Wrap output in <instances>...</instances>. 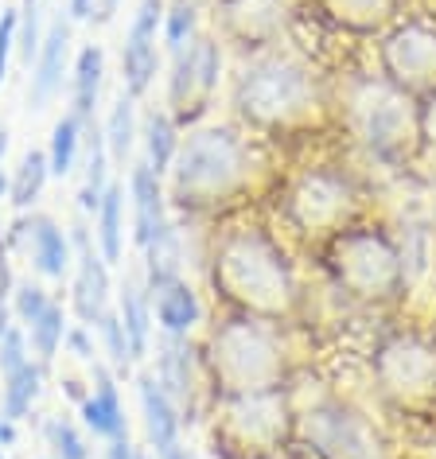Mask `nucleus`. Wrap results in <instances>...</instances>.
I'll use <instances>...</instances> for the list:
<instances>
[{
    "label": "nucleus",
    "instance_id": "nucleus-13",
    "mask_svg": "<svg viewBox=\"0 0 436 459\" xmlns=\"http://www.w3.org/2000/svg\"><path fill=\"white\" fill-rule=\"evenodd\" d=\"M296 20L292 0H214V36L242 59L281 48Z\"/></svg>",
    "mask_w": 436,
    "mask_h": 459
},
{
    "label": "nucleus",
    "instance_id": "nucleus-46",
    "mask_svg": "<svg viewBox=\"0 0 436 459\" xmlns=\"http://www.w3.org/2000/svg\"><path fill=\"white\" fill-rule=\"evenodd\" d=\"M16 440H20V432H16V420H8L4 412H0V447H16Z\"/></svg>",
    "mask_w": 436,
    "mask_h": 459
},
{
    "label": "nucleus",
    "instance_id": "nucleus-6",
    "mask_svg": "<svg viewBox=\"0 0 436 459\" xmlns=\"http://www.w3.org/2000/svg\"><path fill=\"white\" fill-rule=\"evenodd\" d=\"M343 129L354 136L371 160L386 168H405L421 156V121L417 98L389 86L382 74H354L336 98Z\"/></svg>",
    "mask_w": 436,
    "mask_h": 459
},
{
    "label": "nucleus",
    "instance_id": "nucleus-28",
    "mask_svg": "<svg viewBox=\"0 0 436 459\" xmlns=\"http://www.w3.org/2000/svg\"><path fill=\"white\" fill-rule=\"evenodd\" d=\"M179 125L171 121V113L164 106H153L141 117V144H144V164L156 171L160 179H168L171 164H176V152H179Z\"/></svg>",
    "mask_w": 436,
    "mask_h": 459
},
{
    "label": "nucleus",
    "instance_id": "nucleus-54",
    "mask_svg": "<svg viewBox=\"0 0 436 459\" xmlns=\"http://www.w3.org/2000/svg\"><path fill=\"white\" fill-rule=\"evenodd\" d=\"M136 459H148V455H136Z\"/></svg>",
    "mask_w": 436,
    "mask_h": 459
},
{
    "label": "nucleus",
    "instance_id": "nucleus-48",
    "mask_svg": "<svg viewBox=\"0 0 436 459\" xmlns=\"http://www.w3.org/2000/svg\"><path fill=\"white\" fill-rule=\"evenodd\" d=\"M156 459H195L191 452H187V447H183V440L176 444V447H168V452H160Z\"/></svg>",
    "mask_w": 436,
    "mask_h": 459
},
{
    "label": "nucleus",
    "instance_id": "nucleus-51",
    "mask_svg": "<svg viewBox=\"0 0 436 459\" xmlns=\"http://www.w3.org/2000/svg\"><path fill=\"white\" fill-rule=\"evenodd\" d=\"M0 199H8V176L0 171Z\"/></svg>",
    "mask_w": 436,
    "mask_h": 459
},
{
    "label": "nucleus",
    "instance_id": "nucleus-40",
    "mask_svg": "<svg viewBox=\"0 0 436 459\" xmlns=\"http://www.w3.org/2000/svg\"><path fill=\"white\" fill-rule=\"evenodd\" d=\"M63 351H71L74 359H83L86 366L101 359V351H98V342H94V327H83V324H71V327H66Z\"/></svg>",
    "mask_w": 436,
    "mask_h": 459
},
{
    "label": "nucleus",
    "instance_id": "nucleus-25",
    "mask_svg": "<svg viewBox=\"0 0 436 459\" xmlns=\"http://www.w3.org/2000/svg\"><path fill=\"white\" fill-rule=\"evenodd\" d=\"M101 86H106V51H101L98 43H86V48L74 55V66H71V106H66L83 125L101 121L98 117Z\"/></svg>",
    "mask_w": 436,
    "mask_h": 459
},
{
    "label": "nucleus",
    "instance_id": "nucleus-14",
    "mask_svg": "<svg viewBox=\"0 0 436 459\" xmlns=\"http://www.w3.org/2000/svg\"><path fill=\"white\" fill-rule=\"evenodd\" d=\"M71 246H74V265H71V312L83 327H98V319L109 312L113 304V277L109 261L101 257L94 242V222H86V214H78L71 226Z\"/></svg>",
    "mask_w": 436,
    "mask_h": 459
},
{
    "label": "nucleus",
    "instance_id": "nucleus-29",
    "mask_svg": "<svg viewBox=\"0 0 436 459\" xmlns=\"http://www.w3.org/2000/svg\"><path fill=\"white\" fill-rule=\"evenodd\" d=\"M101 136H106V148H109V160L118 168H129L133 164V148L141 141V113H136V98H129L121 90L113 98V106L101 121Z\"/></svg>",
    "mask_w": 436,
    "mask_h": 459
},
{
    "label": "nucleus",
    "instance_id": "nucleus-47",
    "mask_svg": "<svg viewBox=\"0 0 436 459\" xmlns=\"http://www.w3.org/2000/svg\"><path fill=\"white\" fill-rule=\"evenodd\" d=\"M90 4H94V0H66V16H71L74 24H86V20H90Z\"/></svg>",
    "mask_w": 436,
    "mask_h": 459
},
{
    "label": "nucleus",
    "instance_id": "nucleus-19",
    "mask_svg": "<svg viewBox=\"0 0 436 459\" xmlns=\"http://www.w3.org/2000/svg\"><path fill=\"white\" fill-rule=\"evenodd\" d=\"M125 191H129V230H133V246L148 249L153 242L168 234L171 226V206H168V191L164 179L156 176L144 160H133L129 176H125Z\"/></svg>",
    "mask_w": 436,
    "mask_h": 459
},
{
    "label": "nucleus",
    "instance_id": "nucleus-24",
    "mask_svg": "<svg viewBox=\"0 0 436 459\" xmlns=\"http://www.w3.org/2000/svg\"><path fill=\"white\" fill-rule=\"evenodd\" d=\"M148 296H153L156 324H160V331H168V335H191V331L203 324L199 292L191 289L187 277H171L164 284H156V289H148Z\"/></svg>",
    "mask_w": 436,
    "mask_h": 459
},
{
    "label": "nucleus",
    "instance_id": "nucleus-5",
    "mask_svg": "<svg viewBox=\"0 0 436 459\" xmlns=\"http://www.w3.org/2000/svg\"><path fill=\"white\" fill-rule=\"evenodd\" d=\"M331 289L354 307L386 312L397 307L409 292V261L401 249V238L386 222H362L347 226L327 246L316 249Z\"/></svg>",
    "mask_w": 436,
    "mask_h": 459
},
{
    "label": "nucleus",
    "instance_id": "nucleus-1",
    "mask_svg": "<svg viewBox=\"0 0 436 459\" xmlns=\"http://www.w3.org/2000/svg\"><path fill=\"white\" fill-rule=\"evenodd\" d=\"M206 281L222 312L292 327L304 316V284L289 246L266 222H231L214 234Z\"/></svg>",
    "mask_w": 436,
    "mask_h": 459
},
{
    "label": "nucleus",
    "instance_id": "nucleus-8",
    "mask_svg": "<svg viewBox=\"0 0 436 459\" xmlns=\"http://www.w3.org/2000/svg\"><path fill=\"white\" fill-rule=\"evenodd\" d=\"M296 420L301 409L292 405V385L214 397L211 440L222 459H277L296 440Z\"/></svg>",
    "mask_w": 436,
    "mask_h": 459
},
{
    "label": "nucleus",
    "instance_id": "nucleus-7",
    "mask_svg": "<svg viewBox=\"0 0 436 459\" xmlns=\"http://www.w3.org/2000/svg\"><path fill=\"white\" fill-rule=\"evenodd\" d=\"M277 214L296 242L319 249L366 218V183L351 168L319 160L281 183Z\"/></svg>",
    "mask_w": 436,
    "mask_h": 459
},
{
    "label": "nucleus",
    "instance_id": "nucleus-30",
    "mask_svg": "<svg viewBox=\"0 0 436 459\" xmlns=\"http://www.w3.org/2000/svg\"><path fill=\"white\" fill-rule=\"evenodd\" d=\"M48 179H51L48 148H28V152L20 156V164L13 168V176H8V203H13V211H20V214L36 211V203L43 199V191H48Z\"/></svg>",
    "mask_w": 436,
    "mask_h": 459
},
{
    "label": "nucleus",
    "instance_id": "nucleus-9",
    "mask_svg": "<svg viewBox=\"0 0 436 459\" xmlns=\"http://www.w3.org/2000/svg\"><path fill=\"white\" fill-rule=\"evenodd\" d=\"M378 397L405 417L436 412V335L424 327H389L371 351Z\"/></svg>",
    "mask_w": 436,
    "mask_h": 459
},
{
    "label": "nucleus",
    "instance_id": "nucleus-27",
    "mask_svg": "<svg viewBox=\"0 0 436 459\" xmlns=\"http://www.w3.org/2000/svg\"><path fill=\"white\" fill-rule=\"evenodd\" d=\"M109 168H113V160H109L106 136H101V121L83 125V183H78V211L83 214L98 211L101 195L113 183Z\"/></svg>",
    "mask_w": 436,
    "mask_h": 459
},
{
    "label": "nucleus",
    "instance_id": "nucleus-32",
    "mask_svg": "<svg viewBox=\"0 0 436 459\" xmlns=\"http://www.w3.org/2000/svg\"><path fill=\"white\" fill-rule=\"evenodd\" d=\"M66 327H71V312L51 300V307L43 312L39 319H31V324L24 327L28 331V347H31V359H36L43 370H51V362L59 359L63 342H66Z\"/></svg>",
    "mask_w": 436,
    "mask_h": 459
},
{
    "label": "nucleus",
    "instance_id": "nucleus-45",
    "mask_svg": "<svg viewBox=\"0 0 436 459\" xmlns=\"http://www.w3.org/2000/svg\"><path fill=\"white\" fill-rule=\"evenodd\" d=\"M16 289V277H13V261L0 257V304H8V296Z\"/></svg>",
    "mask_w": 436,
    "mask_h": 459
},
{
    "label": "nucleus",
    "instance_id": "nucleus-3",
    "mask_svg": "<svg viewBox=\"0 0 436 459\" xmlns=\"http://www.w3.org/2000/svg\"><path fill=\"white\" fill-rule=\"evenodd\" d=\"M266 171V148L238 121L195 125L164 179L168 206L187 218H222L254 199Z\"/></svg>",
    "mask_w": 436,
    "mask_h": 459
},
{
    "label": "nucleus",
    "instance_id": "nucleus-26",
    "mask_svg": "<svg viewBox=\"0 0 436 459\" xmlns=\"http://www.w3.org/2000/svg\"><path fill=\"white\" fill-rule=\"evenodd\" d=\"M125 211H129V191H125V179H113L106 195H101L94 218V242L101 249V257L113 265H125V238H129V226H125Z\"/></svg>",
    "mask_w": 436,
    "mask_h": 459
},
{
    "label": "nucleus",
    "instance_id": "nucleus-11",
    "mask_svg": "<svg viewBox=\"0 0 436 459\" xmlns=\"http://www.w3.org/2000/svg\"><path fill=\"white\" fill-rule=\"evenodd\" d=\"M222 86V43L214 31H199L179 55H171L164 109L179 129H195L211 113Z\"/></svg>",
    "mask_w": 436,
    "mask_h": 459
},
{
    "label": "nucleus",
    "instance_id": "nucleus-35",
    "mask_svg": "<svg viewBox=\"0 0 436 459\" xmlns=\"http://www.w3.org/2000/svg\"><path fill=\"white\" fill-rule=\"evenodd\" d=\"M43 444L51 447V459H90L86 429L71 412H55L43 420Z\"/></svg>",
    "mask_w": 436,
    "mask_h": 459
},
{
    "label": "nucleus",
    "instance_id": "nucleus-44",
    "mask_svg": "<svg viewBox=\"0 0 436 459\" xmlns=\"http://www.w3.org/2000/svg\"><path fill=\"white\" fill-rule=\"evenodd\" d=\"M136 455H141V452L133 447L129 436H118V440L106 444V455H101V459H136Z\"/></svg>",
    "mask_w": 436,
    "mask_h": 459
},
{
    "label": "nucleus",
    "instance_id": "nucleus-22",
    "mask_svg": "<svg viewBox=\"0 0 436 459\" xmlns=\"http://www.w3.org/2000/svg\"><path fill=\"white\" fill-rule=\"evenodd\" d=\"M136 401H141V412H144V432H148V444L153 452H168L183 440V412L179 405L164 394V385L156 382L153 370H141L136 374Z\"/></svg>",
    "mask_w": 436,
    "mask_h": 459
},
{
    "label": "nucleus",
    "instance_id": "nucleus-23",
    "mask_svg": "<svg viewBox=\"0 0 436 459\" xmlns=\"http://www.w3.org/2000/svg\"><path fill=\"white\" fill-rule=\"evenodd\" d=\"M113 312H118L121 327H125V339H129V351L133 359L141 362L148 351H153V296H148V284L141 273H125L121 284H118V296H113Z\"/></svg>",
    "mask_w": 436,
    "mask_h": 459
},
{
    "label": "nucleus",
    "instance_id": "nucleus-43",
    "mask_svg": "<svg viewBox=\"0 0 436 459\" xmlns=\"http://www.w3.org/2000/svg\"><path fill=\"white\" fill-rule=\"evenodd\" d=\"M118 8H121V0H94V4H90V20H86V24L106 28L109 20L118 16Z\"/></svg>",
    "mask_w": 436,
    "mask_h": 459
},
{
    "label": "nucleus",
    "instance_id": "nucleus-2",
    "mask_svg": "<svg viewBox=\"0 0 436 459\" xmlns=\"http://www.w3.org/2000/svg\"><path fill=\"white\" fill-rule=\"evenodd\" d=\"M234 121L257 141H304L324 133L336 109L331 86L304 55L273 48L249 55L231 78Z\"/></svg>",
    "mask_w": 436,
    "mask_h": 459
},
{
    "label": "nucleus",
    "instance_id": "nucleus-16",
    "mask_svg": "<svg viewBox=\"0 0 436 459\" xmlns=\"http://www.w3.org/2000/svg\"><path fill=\"white\" fill-rule=\"evenodd\" d=\"M71 66H74V20L59 4L55 16L48 20L36 63L28 66V109H48L63 94V82H71Z\"/></svg>",
    "mask_w": 436,
    "mask_h": 459
},
{
    "label": "nucleus",
    "instance_id": "nucleus-17",
    "mask_svg": "<svg viewBox=\"0 0 436 459\" xmlns=\"http://www.w3.org/2000/svg\"><path fill=\"white\" fill-rule=\"evenodd\" d=\"M4 242L8 249L13 246H24V254L31 257V269L48 281H63L71 277V265H74V246H71V234L63 230L59 218L51 214H20L13 226L4 230Z\"/></svg>",
    "mask_w": 436,
    "mask_h": 459
},
{
    "label": "nucleus",
    "instance_id": "nucleus-34",
    "mask_svg": "<svg viewBox=\"0 0 436 459\" xmlns=\"http://www.w3.org/2000/svg\"><path fill=\"white\" fill-rule=\"evenodd\" d=\"M199 36V4L195 0H164V24H160V48L179 55Z\"/></svg>",
    "mask_w": 436,
    "mask_h": 459
},
{
    "label": "nucleus",
    "instance_id": "nucleus-18",
    "mask_svg": "<svg viewBox=\"0 0 436 459\" xmlns=\"http://www.w3.org/2000/svg\"><path fill=\"white\" fill-rule=\"evenodd\" d=\"M153 374H156V382L164 385V394L179 405L183 424L195 420V412H199V389L206 382H203L199 347L191 342V335H168V331H160Z\"/></svg>",
    "mask_w": 436,
    "mask_h": 459
},
{
    "label": "nucleus",
    "instance_id": "nucleus-15",
    "mask_svg": "<svg viewBox=\"0 0 436 459\" xmlns=\"http://www.w3.org/2000/svg\"><path fill=\"white\" fill-rule=\"evenodd\" d=\"M160 24H164V0H141L121 39V90L141 101L160 74Z\"/></svg>",
    "mask_w": 436,
    "mask_h": 459
},
{
    "label": "nucleus",
    "instance_id": "nucleus-31",
    "mask_svg": "<svg viewBox=\"0 0 436 459\" xmlns=\"http://www.w3.org/2000/svg\"><path fill=\"white\" fill-rule=\"evenodd\" d=\"M43 374L48 370L31 359L28 366H20V370L0 377V412H4L8 420L20 424L24 417H31V409H36V401L43 394Z\"/></svg>",
    "mask_w": 436,
    "mask_h": 459
},
{
    "label": "nucleus",
    "instance_id": "nucleus-38",
    "mask_svg": "<svg viewBox=\"0 0 436 459\" xmlns=\"http://www.w3.org/2000/svg\"><path fill=\"white\" fill-rule=\"evenodd\" d=\"M51 300H55V296L43 289L39 281H16L13 296H8V307H13V319H16V324L28 327L31 319H39L43 312H48Z\"/></svg>",
    "mask_w": 436,
    "mask_h": 459
},
{
    "label": "nucleus",
    "instance_id": "nucleus-4",
    "mask_svg": "<svg viewBox=\"0 0 436 459\" xmlns=\"http://www.w3.org/2000/svg\"><path fill=\"white\" fill-rule=\"evenodd\" d=\"M203 382L211 397H242L261 389L292 385L296 354L289 347V327L266 324L254 316L222 312L199 342Z\"/></svg>",
    "mask_w": 436,
    "mask_h": 459
},
{
    "label": "nucleus",
    "instance_id": "nucleus-42",
    "mask_svg": "<svg viewBox=\"0 0 436 459\" xmlns=\"http://www.w3.org/2000/svg\"><path fill=\"white\" fill-rule=\"evenodd\" d=\"M417 121H421V156L436 160V90L417 101Z\"/></svg>",
    "mask_w": 436,
    "mask_h": 459
},
{
    "label": "nucleus",
    "instance_id": "nucleus-41",
    "mask_svg": "<svg viewBox=\"0 0 436 459\" xmlns=\"http://www.w3.org/2000/svg\"><path fill=\"white\" fill-rule=\"evenodd\" d=\"M13 55H16V8H0V86L8 78Z\"/></svg>",
    "mask_w": 436,
    "mask_h": 459
},
{
    "label": "nucleus",
    "instance_id": "nucleus-50",
    "mask_svg": "<svg viewBox=\"0 0 436 459\" xmlns=\"http://www.w3.org/2000/svg\"><path fill=\"white\" fill-rule=\"evenodd\" d=\"M4 152H8V129L0 125V164H4Z\"/></svg>",
    "mask_w": 436,
    "mask_h": 459
},
{
    "label": "nucleus",
    "instance_id": "nucleus-20",
    "mask_svg": "<svg viewBox=\"0 0 436 459\" xmlns=\"http://www.w3.org/2000/svg\"><path fill=\"white\" fill-rule=\"evenodd\" d=\"M78 417H83V429L94 436V440H118V436H129V420H125V401L118 389V374L106 359L90 362V394L78 401Z\"/></svg>",
    "mask_w": 436,
    "mask_h": 459
},
{
    "label": "nucleus",
    "instance_id": "nucleus-53",
    "mask_svg": "<svg viewBox=\"0 0 436 459\" xmlns=\"http://www.w3.org/2000/svg\"><path fill=\"white\" fill-rule=\"evenodd\" d=\"M0 459H8V455H4V447H0Z\"/></svg>",
    "mask_w": 436,
    "mask_h": 459
},
{
    "label": "nucleus",
    "instance_id": "nucleus-10",
    "mask_svg": "<svg viewBox=\"0 0 436 459\" xmlns=\"http://www.w3.org/2000/svg\"><path fill=\"white\" fill-rule=\"evenodd\" d=\"M296 440L316 459H389L374 420L343 397H319L296 420Z\"/></svg>",
    "mask_w": 436,
    "mask_h": 459
},
{
    "label": "nucleus",
    "instance_id": "nucleus-12",
    "mask_svg": "<svg viewBox=\"0 0 436 459\" xmlns=\"http://www.w3.org/2000/svg\"><path fill=\"white\" fill-rule=\"evenodd\" d=\"M378 74L409 98L436 90V24L424 16H401L378 36Z\"/></svg>",
    "mask_w": 436,
    "mask_h": 459
},
{
    "label": "nucleus",
    "instance_id": "nucleus-33",
    "mask_svg": "<svg viewBox=\"0 0 436 459\" xmlns=\"http://www.w3.org/2000/svg\"><path fill=\"white\" fill-rule=\"evenodd\" d=\"M83 156V121L74 117L71 109L59 113V121L51 125V141H48V164H51V176L66 179Z\"/></svg>",
    "mask_w": 436,
    "mask_h": 459
},
{
    "label": "nucleus",
    "instance_id": "nucleus-52",
    "mask_svg": "<svg viewBox=\"0 0 436 459\" xmlns=\"http://www.w3.org/2000/svg\"><path fill=\"white\" fill-rule=\"evenodd\" d=\"M0 257H8V242H4V230H0Z\"/></svg>",
    "mask_w": 436,
    "mask_h": 459
},
{
    "label": "nucleus",
    "instance_id": "nucleus-49",
    "mask_svg": "<svg viewBox=\"0 0 436 459\" xmlns=\"http://www.w3.org/2000/svg\"><path fill=\"white\" fill-rule=\"evenodd\" d=\"M13 324H16V319H13V307H8V304H0V335H4V331L13 327Z\"/></svg>",
    "mask_w": 436,
    "mask_h": 459
},
{
    "label": "nucleus",
    "instance_id": "nucleus-39",
    "mask_svg": "<svg viewBox=\"0 0 436 459\" xmlns=\"http://www.w3.org/2000/svg\"><path fill=\"white\" fill-rule=\"evenodd\" d=\"M31 362V347H28V331L20 327V324H13L0 335V377L4 374H13V370H20V366H28Z\"/></svg>",
    "mask_w": 436,
    "mask_h": 459
},
{
    "label": "nucleus",
    "instance_id": "nucleus-37",
    "mask_svg": "<svg viewBox=\"0 0 436 459\" xmlns=\"http://www.w3.org/2000/svg\"><path fill=\"white\" fill-rule=\"evenodd\" d=\"M98 339H101V354H106V362L113 366V374H129L133 370V351H129V339H125V327H121V319L118 312H113V304H109V312L98 319Z\"/></svg>",
    "mask_w": 436,
    "mask_h": 459
},
{
    "label": "nucleus",
    "instance_id": "nucleus-36",
    "mask_svg": "<svg viewBox=\"0 0 436 459\" xmlns=\"http://www.w3.org/2000/svg\"><path fill=\"white\" fill-rule=\"evenodd\" d=\"M48 0H20L16 4V59L31 66L36 63V51L43 43V31H48Z\"/></svg>",
    "mask_w": 436,
    "mask_h": 459
},
{
    "label": "nucleus",
    "instance_id": "nucleus-21",
    "mask_svg": "<svg viewBox=\"0 0 436 459\" xmlns=\"http://www.w3.org/2000/svg\"><path fill=\"white\" fill-rule=\"evenodd\" d=\"M312 8L336 31L359 39H378L405 16V0H312Z\"/></svg>",
    "mask_w": 436,
    "mask_h": 459
}]
</instances>
